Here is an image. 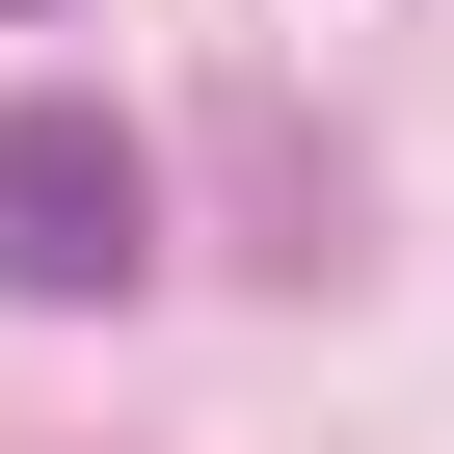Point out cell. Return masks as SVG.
<instances>
[{"instance_id": "1", "label": "cell", "mask_w": 454, "mask_h": 454, "mask_svg": "<svg viewBox=\"0 0 454 454\" xmlns=\"http://www.w3.org/2000/svg\"><path fill=\"white\" fill-rule=\"evenodd\" d=\"M160 268V160L107 107H0V294H134Z\"/></svg>"}]
</instances>
